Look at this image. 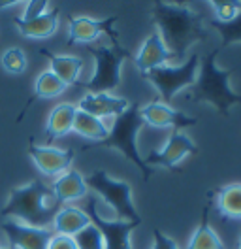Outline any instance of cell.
<instances>
[{
  "instance_id": "obj_30",
  "label": "cell",
  "mask_w": 241,
  "mask_h": 249,
  "mask_svg": "<svg viewBox=\"0 0 241 249\" xmlns=\"http://www.w3.org/2000/svg\"><path fill=\"white\" fill-rule=\"evenodd\" d=\"M151 249H181L175 240H172L168 234H164L160 229L153 231V248Z\"/></svg>"
},
{
  "instance_id": "obj_26",
  "label": "cell",
  "mask_w": 241,
  "mask_h": 249,
  "mask_svg": "<svg viewBox=\"0 0 241 249\" xmlns=\"http://www.w3.org/2000/svg\"><path fill=\"white\" fill-rule=\"evenodd\" d=\"M211 27L219 32L223 46L241 44V12L234 17L230 23H217V21H211Z\"/></svg>"
},
{
  "instance_id": "obj_29",
  "label": "cell",
  "mask_w": 241,
  "mask_h": 249,
  "mask_svg": "<svg viewBox=\"0 0 241 249\" xmlns=\"http://www.w3.org/2000/svg\"><path fill=\"white\" fill-rule=\"evenodd\" d=\"M49 10V2L47 0H30L25 4V10L21 17H17L19 21H30V19H36V17L44 16L45 12Z\"/></svg>"
},
{
  "instance_id": "obj_28",
  "label": "cell",
  "mask_w": 241,
  "mask_h": 249,
  "mask_svg": "<svg viewBox=\"0 0 241 249\" xmlns=\"http://www.w3.org/2000/svg\"><path fill=\"white\" fill-rule=\"evenodd\" d=\"M213 10L217 23H230L241 12L240 0H211L207 2Z\"/></svg>"
},
{
  "instance_id": "obj_16",
  "label": "cell",
  "mask_w": 241,
  "mask_h": 249,
  "mask_svg": "<svg viewBox=\"0 0 241 249\" xmlns=\"http://www.w3.org/2000/svg\"><path fill=\"white\" fill-rule=\"evenodd\" d=\"M49 189L55 195V198L59 200L60 206L83 200L89 195V187H87V181H85V176L81 172L74 170V168H70L68 172L60 174L59 178H55L51 181Z\"/></svg>"
},
{
  "instance_id": "obj_21",
  "label": "cell",
  "mask_w": 241,
  "mask_h": 249,
  "mask_svg": "<svg viewBox=\"0 0 241 249\" xmlns=\"http://www.w3.org/2000/svg\"><path fill=\"white\" fill-rule=\"evenodd\" d=\"M185 249H226L223 238L211 227L209 210L207 208H204L202 221H200V225L194 229V232L190 234V238H189Z\"/></svg>"
},
{
  "instance_id": "obj_8",
  "label": "cell",
  "mask_w": 241,
  "mask_h": 249,
  "mask_svg": "<svg viewBox=\"0 0 241 249\" xmlns=\"http://www.w3.org/2000/svg\"><path fill=\"white\" fill-rule=\"evenodd\" d=\"M194 153H198L196 142L189 134H185L183 130H172V134L164 142V145L156 151H151L149 155L143 157V159L151 168L162 166L168 170H173L187 157L194 155Z\"/></svg>"
},
{
  "instance_id": "obj_4",
  "label": "cell",
  "mask_w": 241,
  "mask_h": 249,
  "mask_svg": "<svg viewBox=\"0 0 241 249\" xmlns=\"http://www.w3.org/2000/svg\"><path fill=\"white\" fill-rule=\"evenodd\" d=\"M141 126H143V121L139 117V106L130 104V108L122 115L113 119L109 132H107V138L100 143L87 145V147H105V149L119 151L120 155L126 157L136 168L141 172L143 179L147 181L153 174V168L145 162V159L139 153V147H138V134H139Z\"/></svg>"
},
{
  "instance_id": "obj_31",
  "label": "cell",
  "mask_w": 241,
  "mask_h": 249,
  "mask_svg": "<svg viewBox=\"0 0 241 249\" xmlns=\"http://www.w3.org/2000/svg\"><path fill=\"white\" fill-rule=\"evenodd\" d=\"M47 249H77L74 238L72 236H62V234H53Z\"/></svg>"
},
{
  "instance_id": "obj_13",
  "label": "cell",
  "mask_w": 241,
  "mask_h": 249,
  "mask_svg": "<svg viewBox=\"0 0 241 249\" xmlns=\"http://www.w3.org/2000/svg\"><path fill=\"white\" fill-rule=\"evenodd\" d=\"M2 231L10 242V248L14 249H47V244L53 236L51 229L30 227L14 219H6L2 223Z\"/></svg>"
},
{
  "instance_id": "obj_17",
  "label": "cell",
  "mask_w": 241,
  "mask_h": 249,
  "mask_svg": "<svg viewBox=\"0 0 241 249\" xmlns=\"http://www.w3.org/2000/svg\"><path fill=\"white\" fill-rule=\"evenodd\" d=\"M90 225L89 213L83 208H77L72 204L60 206L57 210V213L53 215L51 221V231L53 234H62V236H72L74 238L77 232H81L85 227Z\"/></svg>"
},
{
  "instance_id": "obj_10",
  "label": "cell",
  "mask_w": 241,
  "mask_h": 249,
  "mask_svg": "<svg viewBox=\"0 0 241 249\" xmlns=\"http://www.w3.org/2000/svg\"><path fill=\"white\" fill-rule=\"evenodd\" d=\"M85 212L89 213L90 223L100 229L104 236L105 249H132V232L139 225L115 217H104L96 206V200H90L89 210Z\"/></svg>"
},
{
  "instance_id": "obj_6",
  "label": "cell",
  "mask_w": 241,
  "mask_h": 249,
  "mask_svg": "<svg viewBox=\"0 0 241 249\" xmlns=\"http://www.w3.org/2000/svg\"><path fill=\"white\" fill-rule=\"evenodd\" d=\"M90 55L94 57V72L85 81L87 93H113L120 85L122 64L130 59V51L120 44H98L90 47Z\"/></svg>"
},
{
  "instance_id": "obj_24",
  "label": "cell",
  "mask_w": 241,
  "mask_h": 249,
  "mask_svg": "<svg viewBox=\"0 0 241 249\" xmlns=\"http://www.w3.org/2000/svg\"><path fill=\"white\" fill-rule=\"evenodd\" d=\"M68 87L60 81L51 70H44L36 76V81H34V94L38 98H55V96H60Z\"/></svg>"
},
{
  "instance_id": "obj_15",
  "label": "cell",
  "mask_w": 241,
  "mask_h": 249,
  "mask_svg": "<svg viewBox=\"0 0 241 249\" xmlns=\"http://www.w3.org/2000/svg\"><path fill=\"white\" fill-rule=\"evenodd\" d=\"M173 59H177V55L172 53L166 47V44L162 42V38H160L158 32L153 31L141 42V46H139V49H138V53H136L134 57V64L136 68L139 70V74L145 76V74H149L153 70L164 66V64H168V62L173 61Z\"/></svg>"
},
{
  "instance_id": "obj_25",
  "label": "cell",
  "mask_w": 241,
  "mask_h": 249,
  "mask_svg": "<svg viewBox=\"0 0 241 249\" xmlns=\"http://www.w3.org/2000/svg\"><path fill=\"white\" fill-rule=\"evenodd\" d=\"M0 66L4 72L8 74H14V76H21L27 72V66H29V61H27V55L21 47H8L4 49V53L0 55Z\"/></svg>"
},
{
  "instance_id": "obj_2",
  "label": "cell",
  "mask_w": 241,
  "mask_h": 249,
  "mask_svg": "<svg viewBox=\"0 0 241 249\" xmlns=\"http://www.w3.org/2000/svg\"><path fill=\"white\" fill-rule=\"evenodd\" d=\"M59 208V200L51 193L49 185H45L40 179H32L10 191L8 200L2 208V215L30 227L49 229Z\"/></svg>"
},
{
  "instance_id": "obj_34",
  "label": "cell",
  "mask_w": 241,
  "mask_h": 249,
  "mask_svg": "<svg viewBox=\"0 0 241 249\" xmlns=\"http://www.w3.org/2000/svg\"><path fill=\"white\" fill-rule=\"evenodd\" d=\"M0 248H2V242H0Z\"/></svg>"
},
{
  "instance_id": "obj_33",
  "label": "cell",
  "mask_w": 241,
  "mask_h": 249,
  "mask_svg": "<svg viewBox=\"0 0 241 249\" xmlns=\"http://www.w3.org/2000/svg\"><path fill=\"white\" fill-rule=\"evenodd\" d=\"M238 249H241V238H240V246H238Z\"/></svg>"
},
{
  "instance_id": "obj_5",
  "label": "cell",
  "mask_w": 241,
  "mask_h": 249,
  "mask_svg": "<svg viewBox=\"0 0 241 249\" xmlns=\"http://www.w3.org/2000/svg\"><path fill=\"white\" fill-rule=\"evenodd\" d=\"M85 181L89 191H92L96 196H100L113 212L115 219L128 221L141 225V215L136 208L132 185L124 179H117L109 176L105 170H94L89 176H85Z\"/></svg>"
},
{
  "instance_id": "obj_18",
  "label": "cell",
  "mask_w": 241,
  "mask_h": 249,
  "mask_svg": "<svg viewBox=\"0 0 241 249\" xmlns=\"http://www.w3.org/2000/svg\"><path fill=\"white\" fill-rule=\"evenodd\" d=\"M40 53L49 61V70L66 87L77 85L79 76L83 72V66H85V62H83L81 57H75V55H57V53H51L49 49H40Z\"/></svg>"
},
{
  "instance_id": "obj_9",
  "label": "cell",
  "mask_w": 241,
  "mask_h": 249,
  "mask_svg": "<svg viewBox=\"0 0 241 249\" xmlns=\"http://www.w3.org/2000/svg\"><path fill=\"white\" fill-rule=\"evenodd\" d=\"M117 17L94 19L89 16H75L68 21V44H92L102 34H107L111 44H120L119 32L115 31Z\"/></svg>"
},
{
  "instance_id": "obj_32",
  "label": "cell",
  "mask_w": 241,
  "mask_h": 249,
  "mask_svg": "<svg viewBox=\"0 0 241 249\" xmlns=\"http://www.w3.org/2000/svg\"><path fill=\"white\" fill-rule=\"evenodd\" d=\"M0 249H14V248H4V246H2V248H0Z\"/></svg>"
},
{
  "instance_id": "obj_27",
  "label": "cell",
  "mask_w": 241,
  "mask_h": 249,
  "mask_svg": "<svg viewBox=\"0 0 241 249\" xmlns=\"http://www.w3.org/2000/svg\"><path fill=\"white\" fill-rule=\"evenodd\" d=\"M74 242L77 249H105L104 236L100 232V229L96 225H92V223L89 227H85L81 232L75 234Z\"/></svg>"
},
{
  "instance_id": "obj_19",
  "label": "cell",
  "mask_w": 241,
  "mask_h": 249,
  "mask_svg": "<svg viewBox=\"0 0 241 249\" xmlns=\"http://www.w3.org/2000/svg\"><path fill=\"white\" fill-rule=\"evenodd\" d=\"M59 17H60L59 8H49L44 16L36 17V19H30V21H19L15 17L14 25L25 38H30V40H45V38H51L57 32V29H59Z\"/></svg>"
},
{
  "instance_id": "obj_11",
  "label": "cell",
  "mask_w": 241,
  "mask_h": 249,
  "mask_svg": "<svg viewBox=\"0 0 241 249\" xmlns=\"http://www.w3.org/2000/svg\"><path fill=\"white\" fill-rule=\"evenodd\" d=\"M139 117H141L143 124H147V126L172 128V130H183L187 126L198 123V117H190L162 100H153V102L139 106Z\"/></svg>"
},
{
  "instance_id": "obj_1",
  "label": "cell",
  "mask_w": 241,
  "mask_h": 249,
  "mask_svg": "<svg viewBox=\"0 0 241 249\" xmlns=\"http://www.w3.org/2000/svg\"><path fill=\"white\" fill-rule=\"evenodd\" d=\"M149 16L155 31L160 34L166 47L177 55V59H187L189 51L207 38L204 17L185 4L155 2Z\"/></svg>"
},
{
  "instance_id": "obj_3",
  "label": "cell",
  "mask_w": 241,
  "mask_h": 249,
  "mask_svg": "<svg viewBox=\"0 0 241 249\" xmlns=\"http://www.w3.org/2000/svg\"><path fill=\"white\" fill-rule=\"evenodd\" d=\"M219 49L209 51L206 57H200V68L196 83L190 87V100L198 104H207L221 115H230L234 106L241 104V94L232 89L230 68H221L217 64Z\"/></svg>"
},
{
  "instance_id": "obj_12",
  "label": "cell",
  "mask_w": 241,
  "mask_h": 249,
  "mask_svg": "<svg viewBox=\"0 0 241 249\" xmlns=\"http://www.w3.org/2000/svg\"><path fill=\"white\" fill-rule=\"evenodd\" d=\"M29 155L38 172L45 178H53V179L70 170L75 159L72 149H60L55 145H40V143L30 145Z\"/></svg>"
},
{
  "instance_id": "obj_23",
  "label": "cell",
  "mask_w": 241,
  "mask_h": 249,
  "mask_svg": "<svg viewBox=\"0 0 241 249\" xmlns=\"http://www.w3.org/2000/svg\"><path fill=\"white\" fill-rule=\"evenodd\" d=\"M217 208L226 219L241 221V183H230L219 189Z\"/></svg>"
},
{
  "instance_id": "obj_14",
  "label": "cell",
  "mask_w": 241,
  "mask_h": 249,
  "mask_svg": "<svg viewBox=\"0 0 241 249\" xmlns=\"http://www.w3.org/2000/svg\"><path fill=\"white\" fill-rule=\"evenodd\" d=\"M130 104L132 102L126 96L113 93H85L77 102V109L105 121L122 115L130 108Z\"/></svg>"
},
{
  "instance_id": "obj_20",
  "label": "cell",
  "mask_w": 241,
  "mask_h": 249,
  "mask_svg": "<svg viewBox=\"0 0 241 249\" xmlns=\"http://www.w3.org/2000/svg\"><path fill=\"white\" fill-rule=\"evenodd\" d=\"M75 113H77V106L72 102H60L57 106H53L47 115V121H45L47 138L55 140V138H62V136L70 134L72 126H74Z\"/></svg>"
},
{
  "instance_id": "obj_7",
  "label": "cell",
  "mask_w": 241,
  "mask_h": 249,
  "mask_svg": "<svg viewBox=\"0 0 241 249\" xmlns=\"http://www.w3.org/2000/svg\"><path fill=\"white\" fill-rule=\"evenodd\" d=\"M198 68H200V53L192 51L181 64H164L145 74L143 78L156 89L158 100L170 104L181 91H187L194 85Z\"/></svg>"
},
{
  "instance_id": "obj_22",
  "label": "cell",
  "mask_w": 241,
  "mask_h": 249,
  "mask_svg": "<svg viewBox=\"0 0 241 249\" xmlns=\"http://www.w3.org/2000/svg\"><path fill=\"white\" fill-rule=\"evenodd\" d=\"M72 132H75L77 136H81L85 140H89L90 142L89 145H94V143H100V142H104L107 138L109 126L102 119H98L94 115H89V113L77 109Z\"/></svg>"
}]
</instances>
